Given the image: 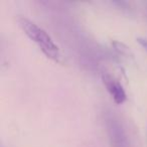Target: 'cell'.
Segmentation results:
<instances>
[{
  "instance_id": "7a4b0ae2",
  "label": "cell",
  "mask_w": 147,
  "mask_h": 147,
  "mask_svg": "<svg viewBox=\"0 0 147 147\" xmlns=\"http://www.w3.org/2000/svg\"><path fill=\"white\" fill-rule=\"evenodd\" d=\"M102 81L104 86L106 87L107 91L110 93L111 97L114 100V102L118 105H121L126 101L127 96L123 89L122 85L108 73L102 74Z\"/></svg>"
},
{
  "instance_id": "277c9868",
  "label": "cell",
  "mask_w": 147,
  "mask_h": 147,
  "mask_svg": "<svg viewBox=\"0 0 147 147\" xmlns=\"http://www.w3.org/2000/svg\"><path fill=\"white\" fill-rule=\"evenodd\" d=\"M136 40H137V42H138L139 45H140L141 47H142L143 49L147 51V38L139 36V37H137V38H136Z\"/></svg>"
},
{
  "instance_id": "3957f363",
  "label": "cell",
  "mask_w": 147,
  "mask_h": 147,
  "mask_svg": "<svg viewBox=\"0 0 147 147\" xmlns=\"http://www.w3.org/2000/svg\"><path fill=\"white\" fill-rule=\"evenodd\" d=\"M112 45L114 47V49L122 55H125V57H133V53H132V51H131L130 47H127L125 43L121 42V41H118V40H113Z\"/></svg>"
},
{
  "instance_id": "6da1fadb",
  "label": "cell",
  "mask_w": 147,
  "mask_h": 147,
  "mask_svg": "<svg viewBox=\"0 0 147 147\" xmlns=\"http://www.w3.org/2000/svg\"><path fill=\"white\" fill-rule=\"evenodd\" d=\"M17 22L25 34L38 45L41 51L49 59L55 61H61V53H59V47L55 45V41L47 31L43 30L36 23L29 20L26 17L19 16L17 18Z\"/></svg>"
}]
</instances>
